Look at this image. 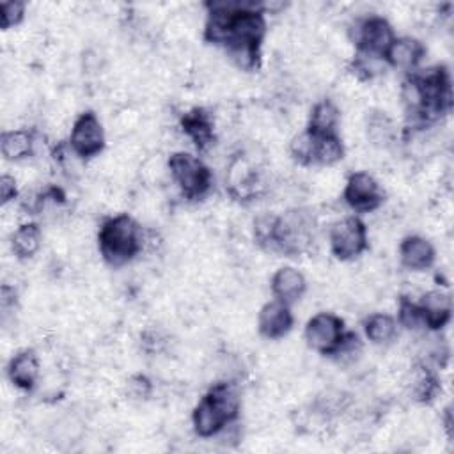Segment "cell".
Wrapping results in <instances>:
<instances>
[{
    "label": "cell",
    "instance_id": "d6986e66",
    "mask_svg": "<svg viewBox=\"0 0 454 454\" xmlns=\"http://www.w3.org/2000/svg\"><path fill=\"white\" fill-rule=\"evenodd\" d=\"M339 121L340 112L337 105L332 99H321L312 106L309 114L307 131H310L312 135H330L335 133Z\"/></svg>",
    "mask_w": 454,
    "mask_h": 454
},
{
    "label": "cell",
    "instance_id": "484cf974",
    "mask_svg": "<svg viewBox=\"0 0 454 454\" xmlns=\"http://www.w3.org/2000/svg\"><path fill=\"white\" fill-rule=\"evenodd\" d=\"M312 149H314V135L307 129L293 137L289 144V153L294 161L300 165H312Z\"/></svg>",
    "mask_w": 454,
    "mask_h": 454
},
{
    "label": "cell",
    "instance_id": "5bb4252c",
    "mask_svg": "<svg viewBox=\"0 0 454 454\" xmlns=\"http://www.w3.org/2000/svg\"><path fill=\"white\" fill-rule=\"evenodd\" d=\"M307 289L305 275L294 266H282L271 277V293L275 300L291 305L300 300Z\"/></svg>",
    "mask_w": 454,
    "mask_h": 454
},
{
    "label": "cell",
    "instance_id": "7c38bea8",
    "mask_svg": "<svg viewBox=\"0 0 454 454\" xmlns=\"http://www.w3.org/2000/svg\"><path fill=\"white\" fill-rule=\"evenodd\" d=\"M41 365L34 349H20L7 365L9 381L21 390H32L39 380Z\"/></svg>",
    "mask_w": 454,
    "mask_h": 454
},
{
    "label": "cell",
    "instance_id": "ffe728a7",
    "mask_svg": "<svg viewBox=\"0 0 454 454\" xmlns=\"http://www.w3.org/2000/svg\"><path fill=\"white\" fill-rule=\"evenodd\" d=\"M41 241V227L35 222H27L14 229L11 236V250L18 259H30L39 252Z\"/></svg>",
    "mask_w": 454,
    "mask_h": 454
},
{
    "label": "cell",
    "instance_id": "3957f363",
    "mask_svg": "<svg viewBox=\"0 0 454 454\" xmlns=\"http://www.w3.org/2000/svg\"><path fill=\"white\" fill-rule=\"evenodd\" d=\"M314 229L316 218L303 207H293L278 215L273 252H280L287 257L307 252L314 239Z\"/></svg>",
    "mask_w": 454,
    "mask_h": 454
},
{
    "label": "cell",
    "instance_id": "cb8c5ba5",
    "mask_svg": "<svg viewBox=\"0 0 454 454\" xmlns=\"http://www.w3.org/2000/svg\"><path fill=\"white\" fill-rule=\"evenodd\" d=\"M440 392V381L433 371L420 365L415 367L410 380V394L419 403H429Z\"/></svg>",
    "mask_w": 454,
    "mask_h": 454
},
{
    "label": "cell",
    "instance_id": "9c48e42d",
    "mask_svg": "<svg viewBox=\"0 0 454 454\" xmlns=\"http://www.w3.org/2000/svg\"><path fill=\"white\" fill-rule=\"evenodd\" d=\"M342 197L346 204L358 213L374 211L383 202V192L380 183L369 172L364 170L353 172L348 177Z\"/></svg>",
    "mask_w": 454,
    "mask_h": 454
},
{
    "label": "cell",
    "instance_id": "44dd1931",
    "mask_svg": "<svg viewBox=\"0 0 454 454\" xmlns=\"http://www.w3.org/2000/svg\"><path fill=\"white\" fill-rule=\"evenodd\" d=\"M365 133L369 142L378 149H387L395 140V126L392 119L380 110H374L365 119Z\"/></svg>",
    "mask_w": 454,
    "mask_h": 454
},
{
    "label": "cell",
    "instance_id": "9a60e30c",
    "mask_svg": "<svg viewBox=\"0 0 454 454\" xmlns=\"http://www.w3.org/2000/svg\"><path fill=\"white\" fill-rule=\"evenodd\" d=\"M181 128L199 151L207 149L215 140V122L211 114L204 108L186 112L181 119Z\"/></svg>",
    "mask_w": 454,
    "mask_h": 454
},
{
    "label": "cell",
    "instance_id": "f546056e",
    "mask_svg": "<svg viewBox=\"0 0 454 454\" xmlns=\"http://www.w3.org/2000/svg\"><path fill=\"white\" fill-rule=\"evenodd\" d=\"M128 392L137 399H147L151 394V381L145 376L137 374L128 381Z\"/></svg>",
    "mask_w": 454,
    "mask_h": 454
},
{
    "label": "cell",
    "instance_id": "5b68a950",
    "mask_svg": "<svg viewBox=\"0 0 454 454\" xmlns=\"http://www.w3.org/2000/svg\"><path fill=\"white\" fill-rule=\"evenodd\" d=\"M353 28L355 32H351V41L356 44L360 55L383 59L392 41L395 39L394 28L388 20L378 14L356 20Z\"/></svg>",
    "mask_w": 454,
    "mask_h": 454
},
{
    "label": "cell",
    "instance_id": "8fae6325",
    "mask_svg": "<svg viewBox=\"0 0 454 454\" xmlns=\"http://www.w3.org/2000/svg\"><path fill=\"white\" fill-rule=\"evenodd\" d=\"M293 312L287 303L271 300L266 301L257 314L259 333L270 340L282 339L293 328Z\"/></svg>",
    "mask_w": 454,
    "mask_h": 454
},
{
    "label": "cell",
    "instance_id": "30bf717a",
    "mask_svg": "<svg viewBox=\"0 0 454 454\" xmlns=\"http://www.w3.org/2000/svg\"><path fill=\"white\" fill-rule=\"evenodd\" d=\"M225 183L231 195L239 200L257 197L262 188L259 167L247 154H238L229 161Z\"/></svg>",
    "mask_w": 454,
    "mask_h": 454
},
{
    "label": "cell",
    "instance_id": "52a82bcc",
    "mask_svg": "<svg viewBox=\"0 0 454 454\" xmlns=\"http://www.w3.org/2000/svg\"><path fill=\"white\" fill-rule=\"evenodd\" d=\"M344 323L332 312H319L305 325V340L321 355H335L344 340Z\"/></svg>",
    "mask_w": 454,
    "mask_h": 454
},
{
    "label": "cell",
    "instance_id": "2e32d148",
    "mask_svg": "<svg viewBox=\"0 0 454 454\" xmlns=\"http://www.w3.org/2000/svg\"><path fill=\"white\" fill-rule=\"evenodd\" d=\"M419 309H420V314L424 319V326L431 328V330H440L450 319L452 301L445 291L434 289V291H427L420 298Z\"/></svg>",
    "mask_w": 454,
    "mask_h": 454
},
{
    "label": "cell",
    "instance_id": "4fadbf2b",
    "mask_svg": "<svg viewBox=\"0 0 454 454\" xmlns=\"http://www.w3.org/2000/svg\"><path fill=\"white\" fill-rule=\"evenodd\" d=\"M436 252L429 239L424 236H406L399 245V261L406 270L422 271L431 268L434 262Z\"/></svg>",
    "mask_w": 454,
    "mask_h": 454
},
{
    "label": "cell",
    "instance_id": "d4e9b609",
    "mask_svg": "<svg viewBox=\"0 0 454 454\" xmlns=\"http://www.w3.org/2000/svg\"><path fill=\"white\" fill-rule=\"evenodd\" d=\"M277 216L278 215H273V213H261L254 220V239L261 248L270 252H273V247H275Z\"/></svg>",
    "mask_w": 454,
    "mask_h": 454
},
{
    "label": "cell",
    "instance_id": "ac0fdd59",
    "mask_svg": "<svg viewBox=\"0 0 454 454\" xmlns=\"http://www.w3.org/2000/svg\"><path fill=\"white\" fill-rule=\"evenodd\" d=\"M35 147L34 133L28 129H9L2 133L0 151L2 156L9 161H21L32 156Z\"/></svg>",
    "mask_w": 454,
    "mask_h": 454
},
{
    "label": "cell",
    "instance_id": "83f0119b",
    "mask_svg": "<svg viewBox=\"0 0 454 454\" xmlns=\"http://www.w3.org/2000/svg\"><path fill=\"white\" fill-rule=\"evenodd\" d=\"M399 323L410 330H419L426 328L424 319L419 309V303H413L408 298H401L399 301Z\"/></svg>",
    "mask_w": 454,
    "mask_h": 454
},
{
    "label": "cell",
    "instance_id": "8992f818",
    "mask_svg": "<svg viewBox=\"0 0 454 454\" xmlns=\"http://www.w3.org/2000/svg\"><path fill=\"white\" fill-rule=\"evenodd\" d=\"M328 241L337 259L351 261L367 248V227L358 216H344L330 227Z\"/></svg>",
    "mask_w": 454,
    "mask_h": 454
},
{
    "label": "cell",
    "instance_id": "603a6c76",
    "mask_svg": "<svg viewBox=\"0 0 454 454\" xmlns=\"http://www.w3.org/2000/svg\"><path fill=\"white\" fill-rule=\"evenodd\" d=\"M364 332L372 344H388L397 335V321L387 312H374L365 319Z\"/></svg>",
    "mask_w": 454,
    "mask_h": 454
},
{
    "label": "cell",
    "instance_id": "4316f807",
    "mask_svg": "<svg viewBox=\"0 0 454 454\" xmlns=\"http://www.w3.org/2000/svg\"><path fill=\"white\" fill-rule=\"evenodd\" d=\"M27 12V5L18 0H9L0 4V27L4 30H11L18 27Z\"/></svg>",
    "mask_w": 454,
    "mask_h": 454
},
{
    "label": "cell",
    "instance_id": "277c9868",
    "mask_svg": "<svg viewBox=\"0 0 454 454\" xmlns=\"http://www.w3.org/2000/svg\"><path fill=\"white\" fill-rule=\"evenodd\" d=\"M167 170L179 192L190 200L202 199L211 188L213 176L209 167L190 153H172L167 160Z\"/></svg>",
    "mask_w": 454,
    "mask_h": 454
},
{
    "label": "cell",
    "instance_id": "ba28073f",
    "mask_svg": "<svg viewBox=\"0 0 454 454\" xmlns=\"http://www.w3.org/2000/svg\"><path fill=\"white\" fill-rule=\"evenodd\" d=\"M69 147L82 160L98 156L103 151L105 129L94 112H83L74 119L69 133Z\"/></svg>",
    "mask_w": 454,
    "mask_h": 454
},
{
    "label": "cell",
    "instance_id": "f1b7e54d",
    "mask_svg": "<svg viewBox=\"0 0 454 454\" xmlns=\"http://www.w3.org/2000/svg\"><path fill=\"white\" fill-rule=\"evenodd\" d=\"M18 195V183L14 179V176L11 174H4L0 177V202L5 207L9 202H12Z\"/></svg>",
    "mask_w": 454,
    "mask_h": 454
},
{
    "label": "cell",
    "instance_id": "6da1fadb",
    "mask_svg": "<svg viewBox=\"0 0 454 454\" xmlns=\"http://www.w3.org/2000/svg\"><path fill=\"white\" fill-rule=\"evenodd\" d=\"M241 410V395L234 383H215L192 411V424L200 438H215L232 424Z\"/></svg>",
    "mask_w": 454,
    "mask_h": 454
},
{
    "label": "cell",
    "instance_id": "e0dca14e",
    "mask_svg": "<svg viewBox=\"0 0 454 454\" xmlns=\"http://www.w3.org/2000/svg\"><path fill=\"white\" fill-rule=\"evenodd\" d=\"M424 53H426V48L419 39H415L411 35H403V37H395L392 41V44L387 50L383 59L392 67L411 71L419 66Z\"/></svg>",
    "mask_w": 454,
    "mask_h": 454
},
{
    "label": "cell",
    "instance_id": "7402d4cb",
    "mask_svg": "<svg viewBox=\"0 0 454 454\" xmlns=\"http://www.w3.org/2000/svg\"><path fill=\"white\" fill-rule=\"evenodd\" d=\"M310 133V131H309ZM344 158V144L337 133L314 135L312 163L321 167H332Z\"/></svg>",
    "mask_w": 454,
    "mask_h": 454
},
{
    "label": "cell",
    "instance_id": "7a4b0ae2",
    "mask_svg": "<svg viewBox=\"0 0 454 454\" xmlns=\"http://www.w3.org/2000/svg\"><path fill=\"white\" fill-rule=\"evenodd\" d=\"M144 232L138 222L128 213L106 218L98 234L99 254L112 266L129 262L144 247Z\"/></svg>",
    "mask_w": 454,
    "mask_h": 454
}]
</instances>
